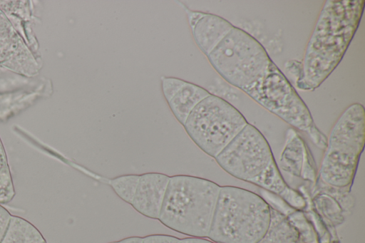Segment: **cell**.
Segmentation results:
<instances>
[{"label":"cell","instance_id":"obj_6","mask_svg":"<svg viewBox=\"0 0 365 243\" xmlns=\"http://www.w3.org/2000/svg\"><path fill=\"white\" fill-rule=\"evenodd\" d=\"M365 140V112L360 103L348 106L334 125L319 169L320 180L347 189L353 182Z\"/></svg>","mask_w":365,"mask_h":243},{"label":"cell","instance_id":"obj_13","mask_svg":"<svg viewBox=\"0 0 365 243\" xmlns=\"http://www.w3.org/2000/svg\"><path fill=\"white\" fill-rule=\"evenodd\" d=\"M299 234L282 212L270 207V219L267 232L259 243H297Z\"/></svg>","mask_w":365,"mask_h":243},{"label":"cell","instance_id":"obj_19","mask_svg":"<svg viewBox=\"0 0 365 243\" xmlns=\"http://www.w3.org/2000/svg\"><path fill=\"white\" fill-rule=\"evenodd\" d=\"M143 243H180V239L170 235L154 234L144 237Z\"/></svg>","mask_w":365,"mask_h":243},{"label":"cell","instance_id":"obj_2","mask_svg":"<svg viewBox=\"0 0 365 243\" xmlns=\"http://www.w3.org/2000/svg\"><path fill=\"white\" fill-rule=\"evenodd\" d=\"M364 0H328L319 15L306 47L302 78L296 83L303 91H314L342 59L360 23Z\"/></svg>","mask_w":365,"mask_h":243},{"label":"cell","instance_id":"obj_23","mask_svg":"<svg viewBox=\"0 0 365 243\" xmlns=\"http://www.w3.org/2000/svg\"><path fill=\"white\" fill-rule=\"evenodd\" d=\"M118 243H143V238L138 237H132L123 239Z\"/></svg>","mask_w":365,"mask_h":243},{"label":"cell","instance_id":"obj_16","mask_svg":"<svg viewBox=\"0 0 365 243\" xmlns=\"http://www.w3.org/2000/svg\"><path fill=\"white\" fill-rule=\"evenodd\" d=\"M139 179L140 175H123L112 179L110 181V185L122 200L131 204L138 187Z\"/></svg>","mask_w":365,"mask_h":243},{"label":"cell","instance_id":"obj_4","mask_svg":"<svg viewBox=\"0 0 365 243\" xmlns=\"http://www.w3.org/2000/svg\"><path fill=\"white\" fill-rule=\"evenodd\" d=\"M220 190V185L204 178L173 176L158 219L181 234L207 237Z\"/></svg>","mask_w":365,"mask_h":243},{"label":"cell","instance_id":"obj_24","mask_svg":"<svg viewBox=\"0 0 365 243\" xmlns=\"http://www.w3.org/2000/svg\"><path fill=\"white\" fill-rule=\"evenodd\" d=\"M110 243H118V242H110Z\"/></svg>","mask_w":365,"mask_h":243},{"label":"cell","instance_id":"obj_18","mask_svg":"<svg viewBox=\"0 0 365 243\" xmlns=\"http://www.w3.org/2000/svg\"><path fill=\"white\" fill-rule=\"evenodd\" d=\"M287 72L294 80L295 83L302 78V61L297 60L288 61L285 64Z\"/></svg>","mask_w":365,"mask_h":243},{"label":"cell","instance_id":"obj_22","mask_svg":"<svg viewBox=\"0 0 365 243\" xmlns=\"http://www.w3.org/2000/svg\"><path fill=\"white\" fill-rule=\"evenodd\" d=\"M180 243H214L211 240L200 237H190L180 239Z\"/></svg>","mask_w":365,"mask_h":243},{"label":"cell","instance_id":"obj_21","mask_svg":"<svg viewBox=\"0 0 365 243\" xmlns=\"http://www.w3.org/2000/svg\"><path fill=\"white\" fill-rule=\"evenodd\" d=\"M185 8V11H186L188 17V21L190 23V28L192 29L197 21L202 16L204 12L192 11L187 9L185 5H182Z\"/></svg>","mask_w":365,"mask_h":243},{"label":"cell","instance_id":"obj_15","mask_svg":"<svg viewBox=\"0 0 365 243\" xmlns=\"http://www.w3.org/2000/svg\"><path fill=\"white\" fill-rule=\"evenodd\" d=\"M15 194L6 153L0 138V204L9 203L13 200Z\"/></svg>","mask_w":365,"mask_h":243},{"label":"cell","instance_id":"obj_10","mask_svg":"<svg viewBox=\"0 0 365 243\" xmlns=\"http://www.w3.org/2000/svg\"><path fill=\"white\" fill-rule=\"evenodd\" d=\"M280 167L290 175L311 182L315 180L316 167L312 154L303 139L292 128L287 131Z\"/></svg>","mask_w":365,"mask_h":243},{"label":"cell","instance_id":"obj_8","mask_svg":"<svg viewBox=\"0 0 365 243\" xmlns=\"http://www.w3.org/2000/svg\"><path fill=\"white\" fill-rule=\"evenodd\" d=\"M0 66L28 75L37 71L34 58L1 11Z\"/></svg>","mask_w":365,"mask_h":243},{"label":"cell","instance_id":"obj_12","mask_svg":"<svg viewBox=\"0 0 365 243\" xmlns=\"http://www.w3.org/2000/svg\"><path fill=\"white\" fill-rule=\"evenodd\" d=\"M209 95L205 88L186 81L168 103L176 119L184 125L194 108Z\"/></svg>","mask_w":365,"mask_h":243},{"label":"cell","instance_id":"obj_11","mask_svg":"<svg viewBox=\"0 0 365 243\" xmlns=\"http://www.w3.org/2000/svg\"><path fill=\"white\" fill-rule=\"evenodd\" d=\"M233 28L226 19L204 13L191 29L197 45L207 56Z\"/></svg>","mask_w":365,"mask_h":243},{"label":"cell","instance_id":"obj_1","mask_svg":"<svg viewBox=\"0 0 365 243\" xmlns=\"http://www.w3.org/2000/svg\"><path fill=\"white\" fill-rule=\"evenodd\" d=\"M207 58L227 82L289 125L307 133L317 148L325 150L327 138L315 125L307 106L252 35L234 26Z\"/></svg>","mask_w":365,"mask_h":243},{"label":"cell","instance_id":"obj_3","mask_svg":"<svg viewBox=\"0 0 365 243\" xmlns=\"http://www.w3.org/2000/svg\"><path fill=\"white\" fill-rule=\"evenodd\" d=\"M228 174L281 197L289 205L302 208L305 201L284 180L266 138L248 123L215 157Z\"/></svg>","mask_w":365,"mask_h":243},{"label":"cell","instance_id":"obj_5","mask_svg":"<svg viewBox=\"0 0 365 243\" xmlns=\"http://www.w3.org/2000/svg\"><path fill=\"white\" fill-rule=\"evenodd\" d=\"M270 219L260 195L238 187H220L207 237L215 243H259Z\"/></svg>","mask_w":365,"mask_h":243},{"label":"cell","instance_id":"obj_20","mask_svg":"<svg viewBox=\"0 0 365 243\" xmlns=\"http://www.w3.org/2000/svg\"><path fill=\"white\" fill-rule=\"evenodd\" d=\"M11 214L0 204V242L7 229Z\"/></svg>","mask_w":365,"mask_h":243},{"label":"cell","instance_id":"obj_9","mask_svg":"<svg viewBox=\"0 0 365 243\" xmlns=\"http://www.w3.org/2000/svg\"><path fill=\"white\" fill-rule=\"evenodd\" d=\"M169 180L170 177L161 173L150 172L140 175L130 205L143 215L158 219Z\"/></svg>","mask_w":365,"mask_h":243},{"label":"cell","instance_id":"obj_14","mask_svg":"<svg viewBox=\"0 0 365 243\" xmlns=\"http://www.w3.org/2000/svg\"><path fill=\"white\" fill-rule=\"evenodd\" d=\"M0 243H46L40 231L30 222L16 215L11 217Z\"/></svg>","mask_w":365,"mask_h":243},{"label":"cell","instance_id":"obj_17","mask_svg":"<svg viewBox=\"0 0 365 243\" xmlns=\"http://www.w3.org/2000/svg\"><path fill=\"white\" fill-rule=\"evenodd\" d=\"M185 82V81L173 77L161 78L162 91L167 102L173 98Z\"/></svg>","mask_w":365,"mask_h":243},{"label":"cell","instance_id":"obj_7","mask_svg":"<svg viewBox=\"0 0 365 243\" xmlns=\"http://www.w3.org/2000/svg\"><path fill=\"white\" fill-rule=\"evenodd\" d=\"M247 124L232 105L210 93L194 108L183 125L192 141L215 157Z\"/></svg>","mask_w":365,"mask_h":243}]
</instances>
